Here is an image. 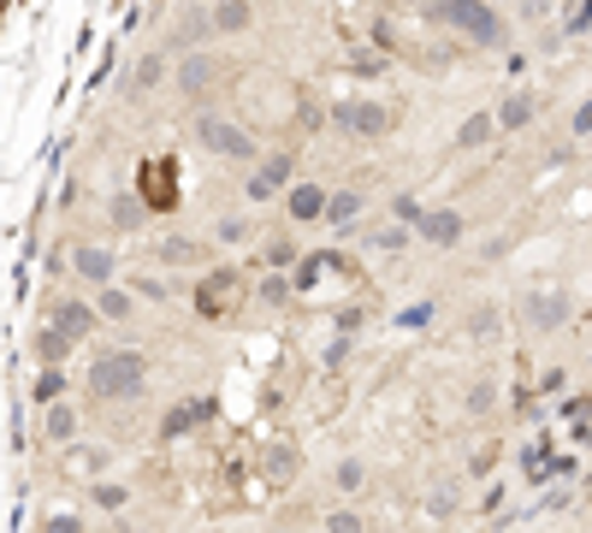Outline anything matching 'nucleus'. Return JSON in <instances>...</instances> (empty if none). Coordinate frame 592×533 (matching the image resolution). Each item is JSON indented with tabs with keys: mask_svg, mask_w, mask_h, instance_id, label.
Segmentation results:
<instances>
[{
	"mask_svg": "<svg viewBox=\"0 0 592 533\" xmlns=\"http://www.w3.org/2000/svg\"><path fill=\"white\" fill-rule=\"evenodd\" d=\"M427 19L439 30H450L457 42H468V48H486V54H503V48L516 42V24L503 19L492 0H432Z\"/></svg>",
	"mask_w": 592,
	"mask_h": 533,
	"instance_id": "1",
	"label": "nucleus"
},
{
	"mask_svg": "<svg viewBox=\"0 0 592 533\" xmlns=\"http://www.w3.org/2000/svg\"><path fill=\"white\" fill-rule=\"evenodd\" d=\"M190 143H196L207 161H225V166H243V172H249L261 154H267V143H261L255 125H243V119L220 113V107L190 113Z\"/></svg>",
	"mask_w": 592,
	"mask_h": 533,
	"instance_id": "2",
	"label": "nucleus"
},
{
	"mask_svg": "<svg viewBox=\"0 0 592 533\" xmlns=\"http://www.w3.org/2000/svg\"><path fill=\"white\" fill-rule=\"evenodd\" d=\"M149 350H136V344H113V350H101L90 373H83V386H90L95 403H136L149 391Z\"/></svg>",
	"mask_w": 592,
	"mask_h": 533,
	"instance_id": "3",
	"label": "nucleus"
},
{
	"mask_svg": "<svg viewBox=\"0 0 592 533\" xmlns=\"http://www.w3.org/2000/svg\"><path fill=\"white\" fill-rule=\"evenodd\" d=\"M516 326L528 338H557V332H569L574 326V290L563 279H528L516 290Z\"/></svg>",
	"mask_w": 592,
	"mask_h": 533,
	"instance_id": "4",
	"label": "nucleus"
},
{
	"mask_svg": "<svg viewBox=\"0 0 592 533\" xmlns=\"http://www.w3.org/2000/svg\"><path fill=\"white\" fill-rule=\"evenodd\" d=\"M326 125H333V136H344V143H386L397 131V107L368 95V90H356V95L326 101Z\"/></svg>",
	"mask_w": 592,
	"mask_h": 533,
	"instance_id": "5",
	"label": "nucleus"
},
{
	"mask_svg": "<svg viewBox=\"0 0 592 533\" xmlns=\"http://www.w3.org/2000/svg\"><path fill=\"white\" fill-rule=\"evenodd\" d=\"M225 78H232V65H225L220 48H190V54L172 60V95H178L190 113L214 107V95L225 90Z\"/></svg>",
	"mask_w": 592,
	"mask_h": 533,
	"instance_id": "6",
	"label": "nucleus"
},
{
	"mask_svg": "<svg viewBox=\"0 0 592 533\" xmlns=\"http://www.w3.org/2000/svg\"><path fill=\"white\" fill-rule=\"evenodd\" d=\"M303 178V161H296V148H267L261 161L243 172V208H273V202H285V191Z\"/></svg>",
	"mask_w": 592,
	"mask_h": 533,
	"instance_id": "7",
	"label": "nucleus"
},
{
	"mask_svg": "<svg viewBox=\"0 0 592 533\" xmlns=\"http://www.w3.org/2000/svg\"><path fill=\"white\" fill-rule=\"evenodd\" d=\"M237 297H243V273L237 267H207V273L190 279V303H196L202 320H225Z\"/></svg>",
	"mask_w": 592,
	"mask_h": 533,
	"instance_id": "8",
	"label": "nucleus"
},
{
	"mask_svg": "<svg viewBox=\"0 0 592 533\" xmlns=\"http://www.w3.org/2000/svg\"><path fill=\"white\" fill-rule=\"evenodd\" d=\"M65 262H72V279H78L83 290H90V297H95L101 285H119V249H113V244H95V237H78Z\"/></svg>",
	"mask_w": 592,
	"mask_h": 533,
	"instance_id": "9",
	"label": "nucleus"
},
{
	"mask_svg": "<svg viewBox=\"0 0 592 533\" xmlns=\"http://www.w3.org/2000/svg\"><path fill=\"white\" fill-rule=\"evenodd\" d=\"M326 202H333V184H326V178H296L285 191V202H278V214H285L290 232L326 226Z\"/></svg>",
	"mask_w": 592,
	"mask_h": 533,
	"instance_id": "10",
	"label": "nucleus"
},
{
	"mask_svg": "<svg viewBox=\"0 0 592 533\" xmlns=\"http://www.w3.org/2000/svg\"><path fill=\"white\" fill-rule=\"evenodd\" d=\"M261 214L255 208H225V214H214L207 219V244L214 249H225V255H243V249H255L261 244Z\"/></svg>",
	"mask_w": 592,
	"mask_h": 533,
	"instance_id": "11",
	"label": "nucleus"
},
{
	"mask_svg": "<svg viewBox=\"0 0 592 533\" xmlns=\"http://www.w3.org/2000/svg\"><path fill=\"white\" fill-rule=\"evenodd\" d=\"M149 255H154V262H161L166 273H207L220 249L207 244V237H184V232L172 237V232H166V237H154V249H149Z\"/></svg>",
	"mask_w": 592,
	"mask_h": 533,
	"instance_id": "12",
	"label": "nucleus"
},
{
	"mask_svg": "<svg viewBox=\"0 0 592 533\" xmlns=\"http://www.w3.org/2000/svg\"><path fill=\"white\" fill-rule=\"evenodd\" d=\"M468 232H474V226H468L462 208H427L421 219H415V244H427V249H439V255L462 249Z\"/></svg>",
	"mask_w": 592,
	"mask_h": 533,
	"instance_id": "13",
	"label": "nucleus"
},
{
	"mask_svg": "<svg viewBox=\"0 0 592 533\" xmlns=\"http://www.w3.org/2000/svg\"><path fill=\"white\" fill-rule=\"evenodd\" d=\"M539 113H545V101H539V90H528V83H510V90L498 95V136H521V131H533L539 125Z\"/></svg>",
	"mask_w": 592,
	"mask_h": 533,
	"instance_id": "14",
	"label": "nucleus"
},
{
	"mask_svg": "<svg viewBox=\"0 0 592 533\" xmlns=\"http://www.w3.org/2000/svg\"><path fill=\"white\" fill-rule=\"evenodd\" d=\"M65 474H78V480H108L119 474V451L108 439H78V444H65Z\"/></svg>",
	"mask_w": 592,
	"mask_h": 533,
	"instance_id": "15",
	"label": "nucleus"
},
{
	"mask_svg": "<svg viewBox=\"0 0 592 533\" xmlns=\"http://www.w3.org/2000/svg\"><path fill=\"white\" fill-rule=\"evenodd\" d=\"M503 320H510V308H503L498 297H474L462 308V338L468 344H498L503 338Z\"/></svg>",
	"mask_w": 592,
	"mask_h": 533,
	"instance_id": "16",
	"label": "nucleus"
},
{
	"mask_svg": "<svg viewBox=\"0 0 592 533\" xmlns=\"http://www.w3.org/2000/svg\"><path fill=\"white\" fill-rule=\"evenodd\" d=\"M492 143H498V119H492V107H474L457 131H450V161H468V154H480Z\"/></svg>",
	"mask_w": 592,
	"mask_h": 533,
	"instance_id": "17",
	"label": "nucleus"
},
{
	"mask_svg": "<svg viewBox=\"0 0 592 533\" xmlns=\"http://www.w3.org/2000/svg\"><path fill=\"white\" fill-rule=\"evenodd\" d=\"M255 0H207V24H214V42H237L255 30Z\"/></svg>",
	"mask_w": 592,
	"mask_h": 533,
	"instance_id": "18",
	"label": "nucleus"
},
{
	"mask_svg": "<svg viewBox=\"0 0 592 533\" xmlns=\"http://www.w3.org/2000/svg\"><path fill=\"white\" fill-rule=\"evenodd\" d=\"M361 214H368V191H356V184H333V202H326V232H333V237H356Z\"/></svg>",
	"mask_w": 592,
	"mask_h": 533,
	"instance_id": "19",
	"label": "nucleus"
},
{
	"mask_svg": "<svg viewBox=\"0 0 592 533\" xmlns=\"http://www.w3.org/2000/svg\"><path fill=\"white\" fill-rule=\"evenodd\" d=\"M326 480H333L338 504H361V498L374 492V462L368 457H338L333 469H326Z\"/></svg>",
	"mask_w": 592,
	"mask_h": 533,
	"instance_id": "20",
	"label": "nucleus"
},
{
	"mask_svg": "<svg viewBox=\"0 0 592 533\" xmlns=\"http://www.w3.org/2000/svg\"><path fill=\"white\" fill-rule=\"evenodd\" d=\"M90 303H95L101 326H136V320H143V297H136L125 279H119V285H101Z\"/></svg>",
	"mask_w": 592,
	"mask_h": 533,
	"instance_id": "21",
	"label": "nucleus"
},
{
	"mask_svg": "<svg viewBox=\"0 0 592 533\" xmlns=\"http://www.w3.org/2000/svg\"><path fill=\"white\" fill-rule=\"evenodd\" d=\"M498 403H503V380H498V373H492V368L468 373V386H462V416H468V421H492Z\"/></svg>",
	"mask_w": 592,
	"mask_h": 533,
	"instance_id": "22",
	"label": "nucleus"
},
{
	"mask_svg": "<svg viewBox=\"0 0 592 533\" xmlns=\"http://www.w3.org/2000/svg\"><path fill=\"white\" fill-rule=\"evenodd\" d=\"M48 326H54L60 338H72V344H83L101 326V315H95V303L90 297H60L54 303V315H48Z\"/></svg>",
	"mask_w": 592,
	"mask_h": 533,
	"instance_id": "23",
	"label": "nucleus"
},
{
	"mask_svg": "<svg viewBox=\"0 0 592 533\" xmlns=\"http://www.w3.org/2000/svg\"><path fill=\"white\" fill-rule=\"evenodd\" d=\"M125 285L136 290V297H143V303H190V279H178V273H166V279H161V273H125Z\"/></svg>",
	"mask_w": 592,
	"mask_h": 533,
	"instance_id": "24",
	"label": "nucleus"
},
{
	"mask_svg": "<svg viewBox=\"0 0 592 533\" xmlns=\"http://www.w3.org/2000/svg\"><path fill=\"white\" fill-rule=\"evenodd\" d=\"M261 273H290L296 262H303V244H296V232H261Z\"/></svg>",
	"mask_w": 592,
	"mask_h": 533,
	"instance_id": "25",
	"label": "nucleus"
},
{
	"mask_svg": "<svg viewBox=\"0 0 592 533\" xmlns=\"http://www.w3.org/2000/svg\"><path fill=\"white\" fill-rule=\"evenodd\" d=\"M296 469H303V451H296L290 439H273L261 444V474H267V486H290Z\"/></svg>",
	"mask_w": 592,
	"mask_h": 533,
	"instance_id": "26",
	"label": "nucleus"
},
{
	"mask_svg": "<svg viewBox=\"0 0 592 533\" xmlns=\"http://www.w3.org/2000/svg\"><path fill=\"white\" fill-rule=\"evenodd\" d=\"M42 439H48V444H60V451L83 439V416H78V403H72V398L54 403V409H42Z\"/></svg>",
	"mask_w": 592,
	"mask_h": 533,
	"instance_id": "27",
	"label": "nucleus"
},
{
	"mask_svg": "<svg viewBox=\"0 0 592 533\" xmlns=\"http://www.w3.org/2000/svg\"><path fill=\"white\" fill-rule=\"evenodd\" d=\"M108 219H113V232L119 237H136V232H149V202L143 196H136V191H119L113 202H108Z\"/></svg>",
	"mask_w": 592,
	"mask_h": 533,
	"instance_id": "28",
	"label": "nucleus"
},
{
	"mask_svg": "<svg viewBox=\"0 0 592 533\" xmlns=\"http://www.w3.org/2000/svg\"><path fill=\"white\" fill-rule=\"evenodd\" d=\"M361 249H368V255H409L415 249V226H404V219L368 226V232H361Z\"/></svg>",
	"mask_w": 592,
	"mask_h": 533,
	"instance_id": "29",
	"label": "nucleus"
},
{
	"mask_svg": "<svg viewBox=\"0 0 592 533\" xmlns=\"http://www.w3.org/2000/svg\"><path fill=\"white\" fill-rule=\"evenodd\" d=\"M166 78H172V72H166V48H149V54L131 65V95L143 101V95H154V90H166Z\"/></svg>",
	"mask_w": 592,
	"mask_h": 533,
	"instance_id": "30",
	"label": "nucleus"
},
{
	"mask_svg": "<svg viewBox=\"0 0 592 533\" xmlns=\"http://www.w3.org/2000/svg\"><path fill=\"white\" fill-rule=\"evenodd\" d=\"M214 416V403L207 398H190V403H172L166 409V421H161V439H184V433H196V427Z\"/></svg>",
	"mask_w": 592,
	"mask_h": 533,
	"instance_id": "31",
	"label": "nucleus"
},
{
	"mask_svg": "<svg viewBox=\"0 0 592 533\" xmlns=\"http://www.w3.org/2000/svg\"><path fill=\"white\" fill-rule=\"evenodd\" d=\"M136 196L149 202V214H154V208H178V172H172V161H166V166H149V184H143Z\"/></svg>",
	"mask_w": 592,
	"mask_h": 533,
	"instance_id": "32",
	"label": "nucleus"
},
{
	"mask_svg": "<svg viewBox=\"0 0 592 533\" xmlns=\"http://www.w3.org/2000/svg\"><path fill=\"white\" fill-rule=\"evenodd\" d=\"M320 533H374V515L361 504H333L320 515Z\"/></svg>",
	"mask_w": 592,
	"mask_h": 533,
	"instance_id": "33",
	"label": "nucleus"
},
{
	"mask_svg": "<svg viewBox=\"0 0 592 533\" xmlns=\"http://www.w3.org/2000/svg\"><path fill=\"white\" fill-rule=\"evenodd\" d=\"M432 320H439V297H415V303H404V308H397V315H391V326H397V332H427V326Z\"/></svg>",
	"mask_w": 592,
	"mask_h": 533,
	"instance_id": "34",
	"label": "nucleus"
},
{
	"mask_svg": "<svg viewBox=\"0 0 592 533\" xmlns=\"http://www.w3.org/2000/svg\"><path fill=\"white\" fill-rule=\"evenodd\" d=\"M30 398H37V409L65 403V398H72V373H65V368H42L37 386H30Z\"/></svg>",
	"mask_w": 592,
	"mask_h": 533,
	"instance_id": "35",
	"label": "nucleus"
},
{
	"mask_svg": "<svg viewBox=\"0 0 592 533\" xmlns=\"http://www.w3.org/2000/svg\"><path fill=\"white\" fill-rule=\"evenodd\" d=\"M131 480H119V474H108V480H95V486H90V504L95 510H108V515H119V510H131Z\"/></svg>",
	"mask_w": 592,
	"mask_h": 533,
	"instance_id": "36",
	"label": "nucleus"
},
{
	"mask_svg": "<svg viewBox=\"0 0 592 533\" xmlns=\"http://www.w3.org/2000/svg\"><path fill=\"white\" fill-rule=\"evenodd\" d=\"M427 522H457V515H462V486H450V480H439V486H432L427 492Z\"/></svg>",
	"mask_w": 592,
	"mask_h": 533,
	"instance_id": "37",
	"label": "nucleus"
},
{
	"mask_svg": "<svg viewBox=\"0 0 592 533\" xmlns=\"http://www.w3.org/2000/svg\"><path fill=\"white\" fill-rule=\"evenodd\" d=\"M290 297H296L290 273H261V285H255V303H261V308H285Z\"/></svg>",
	"mask_w": 592,
	"mask_h": 533,
	"instance_id": "38",
	"label": "nucleus"
},
{
	"mask_svg": "<svg viewBox=\"0 0 592 533\" xmlns=\"http://www.w3.org/2000/svg\"><path fill=\"white\" fill-rule=\"evenodd\" d=\"M72 350H78V344H72V338H60L54 326H42V332H37V356H42V368H60Z\"/></svg>",
	"mask_w": 592,
	"mask_h": 533,
	"instance_id": "39",
	"label": "nucleus"
},
{
	"mask_svg": "<svg viewBox=\"0 0 592 533\" xmlns=\"http://www.w3.org/2000/svg\"><path fill=\"white\" fill-rule=\"evenodd\" d=\"M533 391H539V398H569V368H539L533 373Z\"/></svg>",
	"mask_w": 592,
	"mask_h": 533,
	"instance_id": "40",
	"label": "nucleus"
},
{
	"mask_svg": "<svg viewBox=\"0 0 592 533\" xmlns=\"http://www.w3.org/2000/svg\"><path fill=\"white\" fill-rule=\"evenodd\" d=\"M569 136H574V143H592V90L569 107Z\"/></svg>",
	"mask_w": 592,
	"mask_h": 533,
	"instance_id": "41",
	"label": "nucleus"
},
{
	"mask_svg": "<svg viewBox=\"0 0 592 533\" xmlns=\"http://www.w3.org/2000/svg\"><path fill=\"white\" fill-rule=\"evenodd\" d=\"M557 416H563V421L592 416V391H569V398H557Z\"/></svg>",
	"mask_w": 592,
	"mask_h": 533,
	"instance_id": "42",
	"label": "nucleus"
},
{
	"mask_svg": "<svg viewBox=\"0 0 592 533\" xmlns=\"http://www.w3.org/2000/svg\"><path fill=\"white\" fill-rule=\"evenodd\" d=\"M344 65H350L356 78H379V72H386V54H368V48H356V54L344 60Z\"/></svg>",
	"mask_w": 592,
	"mask_h": 533,
	"instance_id": "43",
	"label": "nucleus"
},
{
	"mask_svg": "<svg viewBox=\"0 0 592 533\" xmlns=\"http://www.w3.org/2000/svg\"><path fill=\"white\" fill-rule=\"evenodd\" d=\"M37 533H90V527H83V515H72V510H54V515H48V522H42Z\"/></svg>",
	"mask_w": 592,
	"mask_h": 533,
	"instance_id": "44",
	"label": "nucleus"
},
{
	"mask_svg": "<svg viewBox=\"0 0 592 533\" xmlns=\"http://www.w3.org/2000/svg\"><path fill=\"white\" fill-rule=\"evenodd\" d=\"M350 350H356V338H333V344H326V368H344V362H350Z\"/></svg>",
	"mask_w": 592,
	"mask_h": 533,
	"instance_id": "45",
	"label": "nucleus"
},
{
	"mask_svg": "<svg viewBox=\"0 0 592 533\" xmlns=\"http://www.w3.org/2000/svg\"><path fill=\"white\" fill-rule=\"evenodd\" d=\"M516 12H521L528 24H539V19H551V0H516Z\"/></svg>",
	"mask_w": 592,
	"mask_h": 533,
	"instance_id": "46",
	"label": "nucleus"
},
{
	"mask_svg": "<svg viewBox=\"0 0 592 533\" xmlns=\"http://www.w3.org/2000/svg\"><path fill=\"white\" fill-rule=\"evenodd\" d=\"M581 19H592V0H586V7H581Z\"/></svg>",
	"mask_w": 592,
	"mask_h": 533,
	"instance_id": "47",
	"label": "nucleus"
},
{
	"mask_svg": "<svg viewBox=\"0 0 592 533\" xmlns=\"http://www.w3.org/2000/svg\"><path fill=\"white\" fill-rule=\"evenodd\" d=\"M586 362H592V356H586Z\"/></svg>",
	"mask_w": 592,
	"mask_h": 533,
	"instance_id": "48",
	"label": "nucleus"
}]
</instances>
